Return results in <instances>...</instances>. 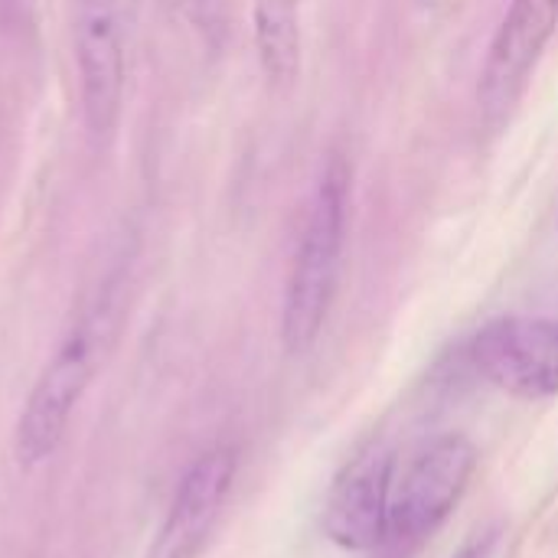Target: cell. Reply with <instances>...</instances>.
Wrapping results in <instances>:
<instances>
[{
	"label": "cell",
	"instance_id": "obj_1",
	"mask_svg": "<svg viewBox=\"0 0 558 558\" xmlns=\"http://www.w3.org/2000/svg\"><path fill=\"white\" fill-rule=\"evenodd\" d=\"M128 317V265L108 271L92 298L82 304L78 317L62 333L56 353L43 366L36 386L29 389L20 422L13 451L20 468H36L65 438L69 418L78 409L82 396L108 363L121 327Z\"/></svg>",
	"mask_w": 558,
	"mask_h": 558
},
{
	"label": "cell",
	"instance_id": "obj_2",
	"mask_svg": "<svg viewBox=\"0 0 558 558\" xmlns=\"http://www.w3.org/2000/svg\"><path fill=\"white\" fill-rule=\"evenodd\" d=\"M350 219V167L343 157H330L307 206L304 232L288 271L281 304V343L291 356H304L337 301L343 248Z\"/></svg>",
	"mask_w": 558,
	"mask_h": 558
},
{
	"label": "cell",
	"instance_id": "obj_3",
	"mask_svg": "<svg viewBox=\"0 0 558 558\" xmlns=\"http://www.w3.org/2000/svg\"><path fill=\"white\" fill-rule=\"evenodd\" d=\"M477 448L464 435L432 438L396 477L392 490V539L418 543L432 536L471 487Z\"/></svg>",
	"mask_w": 558,
	"mask_h": 558
},
{
	"label": "cell",
	"instance_id": "obj_4",
	"mask_svg": "<svg viewBox=\"0 0 558 558\" xmlns=\"http://www.w3.org/2000/svg\"><path fill=\"white\" fill-rule=\"evenodd\" d=\"M468 356L513 399L558 396V317H497L474 333Z\"/></svg>",
	"mask_w": 558,
	"mask_h": 558
},
{
	"label": "cell",
	"instance_id": "obj_5",
	"mask_svg": "<svg viewBox=\"0 0 558 558\" xmlns=\"http://www.w3.org/2000/svg\"><path fill=\"white\" fill-rule=\"evenodd\" d=\"M556 29L558 0H510V10L490 39L477 85L481 111L490 128L510 121Z\"/></svg>",
	"mask_w": 558,
	"mask_h": 558
},
{
	"label": "cell",
	"instance_id": "obj_6",
	"mask_svg": "<svg viewBox=\"0 0 558 558\" xmlns=\"http://www.w3.org/2000/svg\"><path fill=\"white\" fill-rule=\"evenodd\" d=\"M75 65H78V101L82 121L95 141H108L124 108V33L114 0H78L75 10Z\"/></svg>",
	"mask_w": 558,
	"mask_h": 558
},
{
	"label": "cell",
	"instance_id": "obj_7",
	"mask_svg": "<svg viewBox=\"0 0 558 558\" xmlns=\"http://www.w3.org/2000/svg\"><path fill=\"white\" fill-rule=\"evenodd\" d=\"M396 458L369 448L330 484L324 500V536L347 553H373L392 539Z\"/></svg>",
	"mask_w": 558,
	"mask_h": 558
},
{
	"label": "cell",
	"instance_id": "obj_8",
	"mask_svg": "<svg viewBox=\"0 0 558 558\" xmlns=\"http://www.w3.org/2000/svg\"><path fill=\"white\" fill-rule=\"evenodd\" d=\"M239 471V454L232 445H216L203 451L177 484L173 504L147 558H199L216 533Z\"/></svg>",
	"mask_w": 558,
	"mask_h": 558
},
{
	"label": "cell",
	"instance_id": "obj_9",
	"mask_svg": "<svg viewBox=\"0 0 558 558\" xmlns=\"http://www.w3.org/2000/svg\"><path fill=\"white\" fill-rule=\"evenodd\" d=\"M252 33L268 85L291 88L301 75V0H252Z\"/></svg>",
	"mask_w": 558,
	"mask_h": 558
},
{
	"label": "cell",
	"instance_id": "obj_10",
	"mask_svg": "<svg viewBox=\"0 0 558 558\" xmlns=\"http://www.w3.org/2000/svg\"><path fill=\"white\" fill-rule=\"evenodd\" d=\"M170 7L177 10V16H183L196 29H209V13H213L209 0H170Z\"/></svg>",
	"mask_w": 558,
	"mask_h": 558
},
{
	"label": "cell",
	"instance_id": "obj_11",
	"mask_svg": "<svg viewBox=\"0 0 558 558\" xmlns=\"http://www.w3.org/2000/svg\"><path fill=\"white\" fill-rule=\"evenodd\" d=\"M497 546H500V530H487V533H481L477 539H471L458 556L451 558H494Z\"/></svg>",
	"mask_w": 558,
	"mask_h": 558
}]
</instances>
